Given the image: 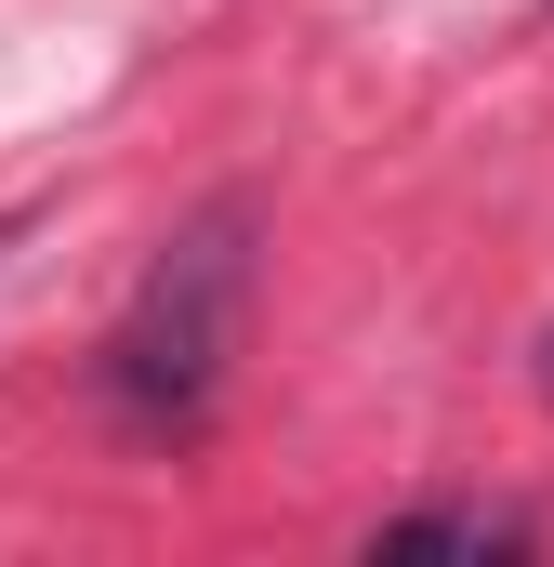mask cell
I'll list each match as a JSON object with an SVG mask.
<instances>
[{"instance_id":"1","label":"cell","mask_w":554,"mask_h":567,"mask_svg":"<svg viewBox=\"0 0 554 567\" xmlns=\"http://www.w3.org/2000/svg\"><path fill=\"white\" fill-rule=\"evenodd\" d=\"M238 317H252V198H212L198 225L158 238L145 290L120 303L93 383L133 435H198L225 396V357H238Z\"/></svg>"},{"instance_id":"2","label":"cell","mask_w":554,"mask_h":567,"mask_svg":"<svg viewBox=\"0 0 554 567\" xmlns=\"http://www.w3.org/2000/svg\"><path fill=\"white\" fill-rule=\"evenodd\" d=\"M515 542H529L515 515H462V502H449V515H397V528H370V555H515Z\"/></svg>"},{"instance_id":"3","label":"cell","mask_w":554,"mask_h":567,"mask_svg":"<svg viewBox=\"0 0 554 567\" xmlns=\"http://www.w3.org/2000/svg\"><path fill=\"white\" fill-rule=\"evenodd\" d=\"M542 396H554V343H542Z\"/></svg>"}]
</instances>
